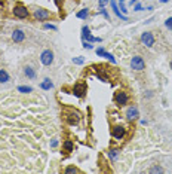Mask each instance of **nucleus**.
<instances>
[{
    "label": "nucleus",
    "instance_id": "obj_1",
    "mask_svg": "<svg viewBox=\"0 0 172 174\" xmlns=\"http://www.w3.org/2000/svg\"><path fill=\"white\" fill-rule=\"evenodd\" d=\"M114 101H116V104L119 107H123L129 103V95L125 91H117V92L114 94Z\"/></svg>",
    "mask_w": 172,
    "mask_h": 174
},
{
    "label": "nucleus",
    "instance_id": "obj_2",
    "mask_svg": "<svg viewBox=\"0 0 172 174\" xmlns=\"http://www.w3.org/2000/svg\"><path fill=\"white\" fill-rule=\"evenodd\" d=\"M131 67H132L135 72H143V70L146 68V63L143 60V57H139V55L132 57V60H131Z\"/></svg>",
    "mask_w": 172,
    "mask_h": 174
},
{
    "label": "nucleus",
    "instance_id": "obj_3",
    "mask_svg": "<svg viewBox=\"0 0 172 174\" xmlns=\"http://www.w3.org/2000/svg\"><path fill=\"white\" fill-rule=\"evenodd\" d=\"M12 12H13V15H15L16 18H27V16L30 15L28 9H27L24 5H15Z\"/></svg>",
    "mask_w": 172,
    "mask_h": 174
},
{
    "label": "nucleus",
    "instance_id": "obj_4",
    "mask_svg": "<svg viewBox=\"0 0 172 174\" xmlns=\"http://www.w3.org/2000/svg\"><path fill=\"white\" fill-rule=\"evenodd\" d=\"M40 61H42L43 66H51V64L53 63V52L51 51V49L43 51L42 55H40Z\"/></svg>",
    "mask_w": 172,
    "mask_h": 174
},
{
    "label": "nucleus",
    "instance_id": "obj_5",
    "mask_svg": "<svg viewBox=\"0 0 172 174\" xmlns=\"http://www.w3.org/2000/svg\"><path fill=\"white\" fill-rule=\"evenodd\" d=\"M33 16H34V20L36 21H46L48 18L51 16V13L48 12L46 9H43V7H37V9L34 11Z\"/></svg>",
    "mask_w": 172,
    "mask_h": 174
},
{
    "label": "nucleus",
    "instance_id": "obj_6",
    "mask_svg": "<svg viewBox=\"0 0 172 174\" xmlns=\"http://www.w3.org/2000/svg\"><path fill=\"white\" fill-rule=\"evenodd\" d=\"M154 42H156V39H154V36L150 31H146V33L141 34V43L146 45L147 48H152L154 45Z\"/></svg>",
    "mask_w": 172,
    "mask_h": 174
},
{
    "label": "nucleus",
    "instance_id": "obj_7",
    "mask_svg": "<svg viewBox=\"0 0 172 174\" xmlns=\"http://www.w3.org/2000/svg\"><path fill=\"white\" fill-rule=\"evenodd\" d=\"M125 134H126V128L123 127V125H116V127H113L111 135L116 140H122V139L125 137Z\"/></svg>",
    "mask_w": 172,
    "mask_h": 174
},
{
    "label": "nucleus",
    "instance_id": "obj_8",
    "mask_svg": "<svg viewBox=\"0 0 172 174\" xmlns=\"http://www.w3.org/2000/svg\"><path fill=\"white\" fill-rule=\"evenodd\" d=\"M66 119L70 125H76V124H79V120H80V113L79 112H74V110H70V112L66 113Z\"/></svg>",
    "mask_w": 172,
    "mask_h": 174
},
{
    "label": "nucleus",
    "instance_id": "obj_9",
    "mask_svg": "<svg viewBox=\"0 0 172 174\" xmlns=\"http://www.w3.org/2000/svg\"><path fill=\"white\" fill-rule=\"evenodd\" d=\"M139 116V112L138 109L135 106H131L128 107V110H126V119L129 120V122H134V120H137Z\"/></svg>",
    "mask_w": 172,
    "mask_h": 174
},
{
    "label": "nucleus",
    "instance_id": "obj_10",
    "mask_svg": "<svg viewBox=\"0 0 172 174\" xmlns=\"http://www.w3.org/2000/svg\"><path fill=\"white\" fill-rule=\"evenodd\" d=\"M82 36H83V39H86L88 42H101V37H93L92 34H91V30H89V27H82Z\"/></svg>",
    "mask_w": 172,
    "mask_h": 174
},
{
    "label": "nucleus",
    "instance_id": "obj_11",
    "mask_svg": "<svg viewBox=\"0 0 172 174\" xmlns=\"http://www.w3.org/2000/svg\"><path fill=\"white\" fill-rule=\"evenodd\" d=\"M73 94L79 98H83L86 95V85L85 83H76L73 87Z\"/></svg>",
    "mask_w": 172,
    "mask_h": 174
},
{
    "label": "nucleus",
    "instance_id": "obj_12",
    "mask_svg": "<svg viewBox=\"0 0 172 174\" xmlns=\"http://www.w3.org/2000/svg\"><path fill=\"white\" fill-rule=\"evenodd\" d=\"M24 39H25V33H24L22 30H20V28L13 30V33H12V40H13V42L21 43V42H22Z\"/></svg>",
    "mask_w": 172,
    "mask_h": 174
},
{
    "label": "nucleus",
    "instance_id": "obj_13",
    "mask_svg": "<svg viewBox=\"0 0 172 174\" xmlns=\"http://www.w3.org/2000/svg\"><path fill=\"white\" fill-rule=\"evenodd\" d=\"M97 55H99V57H106L107 60H110L111 61V63H114V57H113L111 54L110 52H106V51H104V49H102V48H98V49H97Z\"/></svg>",
    "mask_w": 172,
    "mask_h": 174
},
{
    "label": "nucleus",
    "instance_id": "obj_14",
    "mask_svg": "<svg viewBox=\"0 0 172 174\" xmlns=\"http://www.w3.org/2000/svg\"><path fill=\"white\" fill-rule=\"evenodd\" d=\"M24 74H25L28 79H34L36 78V70L31 66H25L24 67Z\"/></svg>",
    "mask_w": 172,
    "mask_h": 174
},
{
    "label": "nucleus",
    "instance_id": "obj_15",
    "mask_svg": "<svg viewBox=\"0 0 172 174\" xmlns=\"http://www.w3.org/2000/svg\"><path fill=\"white\" fill-rule=\"evenodd\" d=\"M40 88H42V89H52L53 88V83H52V80L51 79H43V82H42V83H40Z\"/></svg>",
    "mask_w": 172,
    "mask_h": 174
},
{
    "label": "nucleus",
    "instance_id": "obj_16",
    "mask_svg": "<svg viewBox=\"0 0 172 174\" xmlns=\"http://www.w3.org/2000/svg\"><path fill=\"white\" fill-rule=\"evenodd\" d=\"M9 82V73L5 68H0V83H6Z\"/></svg>",
    "mask_w": 172,
    "mask_h": 174
},
{
    "label": "nucleus",
    "instance_id": "obj_17",
    "mask_svg": "<svg viewBox=\"0 0 172 174\" xmlns=\"http://www.w3.org/2000/svg\"><path fill=\"white\" fill-rule=\"evenodd\" d=\"M110 3H111V7H113V11H114V13H116L119 18H122V20H126V16H125V15H122V13H120V11H119V7L116 6L114 0H110Z\"/></svg>",
    "mask_w": 172,
    "mask_h": 174
},
{
    "label": "nucleus",
    "instance_id": "obj_18",
    "mask_svg": "<svg viewBox=\"0 0 172 174\" xmlns=\"http://www.w3.org/2000/svg\"><path fill=\"white\" fill-rule=\"evenodd\" d=\"M88 16H89V9H82L77 12V18H80V20H86Z\"/></svg>",
    "mask_w": 172,
    "mask_h": 174
},
{
    "label": "nucleus",
    "instance_id": "obj_19",
    "mask_svg": "<svg viewBox=\"0 0 172 174\" xmlns=\"http://www.w3.org/2000/svg\"><path fill=\"white\" fill-rule=\"evenodd\" d=\"M117 156H119V150H117V149H111V150L108 152V158H110V161H116L117 159Z\"/></svg>",
    "mask_w": 172,
    "mask_h": 174
},
{
    "label": "nucleus",
    "instance_id": "obj_20",
    "mask_svg": "<svg viewBox=\"0 0 172 174\" xmlns=\"http://www.w3.org/2000/svg\"><path fill=\"white\" fill-rule=\"evenodd\" d=\"M64 150H66V152H71V150H73V141L71 140L64 141Z\"/></svg>",
    "mask_w": 172,
    "mask_h": 174
},
{
    "label": "nucleus",
    "instance_id": "obj_21",
    "mask_svg": "<svg viewBox=\"0 0 172 174\" xmlns=\"http://www.w3.org/2000/svg\"><path fill=\"white\" fill-rule=\"evenodd\" d=\"M66 173L67 174H79L80 170H79V168H76V167H67L66 168Z\"/></svg>",
    "mask_w": 172,
    "mask_h": 174
},
{
    "label": "nucleus",
    "instance_id": "obj_22",
    "mask_svg": "<svg viewBox=\"0 0 172 174\" xmlns=\"http://www.w3.org/2000/svg\"><path fill=\"white\" fill-rule=\"evenodd\" d=\"M163 171H165V170H163V168L160 167V165H154V167H152V168H150V173H152V174H156V173H163Z\"/></svg>",
    "mask_w": 172,
    "mask_h": 174
},
{
    "label": "nucleus",
    "instance_id": "obj_23",
    "mask_svg": "<svg viewBox=\"0 0 172 174\" xmlns=\"http://www.w3.org/2000/svg\"><path fill=\"white\" fill-rule=\"evenodd\" d=\"M18 91L22 94H27V92H31L33 91V88L31 87H18Z\"/></svg>",
    "mask_w": 172,
    "mask_h": 174
},
{
    "label": "nucleus",
    "instance_id": "obj_24",
    "mask_svg": "<svg viewBox=\"0 0 172 174\" xmlns=\"http://www.w3.org/2000/svg\"><path fill=\"white\" fill-rule=\"evenodd\" d=\"M73 63H74V64H83V63H85V58H82V57L73 58Z\"/></svg>",
    "mask_w": 172,
    "mask_h": 174
},
{
    "label": "nucleus",
    "instance_id": "obj_25",
    "mask_svg": "<svg viewBox=\"0 0 172 174\" xmlns=\"http://www.w3.org/2000/svg\"><path fill=\"white\" fill-rule=\"evenodd\" d=\"M165 26L168 27V28H171V30H172V18H168V20H166Z\"/></svg>",
    "mask_w": 172,
    "mask_h": 174
},
{
    "label": "nucleus",
    "instance_id": "obj_26",
    "mask_svg": "<svg viewBox=\"0 0 172 174\" xmlns=\"http://www.w3.org/2000/svg\"><path fill=\"white\" fill-rule=\"evenodd\" d=\"M45 28H51V30H57V27L52 24H45Z\"/></svg>",
    "mask_w": 172,
    "mask_h": 174
},
{
    "label": "nucleus",
    "instance_id": "obj_27",
    "mask_svg": "<svg viewBox=\"0 0 172 174\" xmlns=\"http://www.w3.org/2000/svg\"><path fill=\"white\" fill-rule=\"evenodd\" d=\"M108 2H110V0H99V6L102 7L104 5H106V3H108Z\"/></svg>",
    "mask_w": 172,
    "mask_h": 174
},
{
    "label": "nucleus",
    "instance_id": "obj_28",
    "mask_svg": "<svg viewBox=\"0 0 172 174\" xmlns=\"http://www.w3.org/2000/svg\"><path fill=\"white\" fill-rule=\"evenodd\" d=\"M83 48H88V49H92V45H91V43H83Z\"/></svg>",
    "mask_w": 172,
    "mask_h": 174
},
{
    "label": "nucleus",
    "instance_id": "obj_29",
    "mask_svg": "<svg viewBox=\"0 0 172 174\" xmlns=\"http://www.w3.org/2000/svg\"><path fill=\"white\" fill-rule=\"evenodd\" d=\"M141 9H143L141 5H135V6H134V11H141Z\"/></svg>",
    "mask_w": 172,
    "mask_h": 174
},
{
    "label": "nucleus",
    "instance_id": "obj_30",
    "mask_svg": "<svg viewBox=\"0 0 172 174\" xmlns=\"http://www.w3.org/2000/svg\"><path fill=\"white\" fill-rule=\"evenodd\" d=\"M58 146V140H53L52 141V147H57Z\"/></svg>",
    "mask_w": 172,
    "mask_h": 174
},
{
    "label": "nucleus",
    "instance_id": "obj_31",
    "mask_svg": "<svg viewBox=\"0 0 172 174\" xmlns=\"http://www.w3.org/2000/svg\"><path fill=\"white\" fill-rule=\"evenodd\" d=\"M53 2H55V3H57V5L60 6V5H61V2H62V0H53Z\"/></svg>",
    "mask_w": 172,
    "mask_h": 174
},
{
    "label": "nucleus",
    "instance_id": "obj_32",
    "mask_svg": "<svg viewBox=\"0 0 172 174\" xmlns=\"http://www.w3.org/2000/svg\"><path fill=\"white\" fill-rule=\"evenodd\" d=\"M137 2H138V0H131V5L134 6V3H137Z\"/></svg>",
    "mask_w": 172,
    "mask_h": 174
},
{
    "label": "nucleus",
    "instance_id": "obj_33",
    "mask_svg": "<svg viewBox=\"0 0 172 174\" xmlns=\"http://www.w3.org/2000/svg\"><path fill=\"white\" fill-rule=\"evenodd\" d=\"M160 2H162V3H166V2H168V0H160Z\"/></svg>",
    "mask_w": 172,
    "mask_h": 174
},
{
    "label": "nucleus",
    "instance_id": "obj_34",
    "mask_svg": "<svg viewBox=\"0 0 172 174\" xmlns=\"http://www.w3.org/2000/svg\"><path fill=\"white\" fill-rule=\"evenodd\" d=\"M171 68H172V61H171Z\"/></svg>",
    "mask_w": 172,
    "mask_h": 174
}]
</instances>
